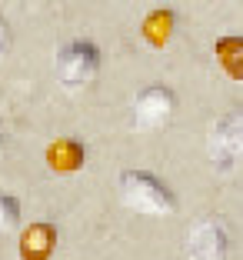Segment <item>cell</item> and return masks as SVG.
<instances>
[{
  "label": "cell",
  "mask_w": 243,
  "mask_h": 260,
  "mask_svg": "<svg viewBox=\"0 0 243 260\" xmlns=\"http://www.w3.org/2000/svg\"><path fill=\"white\" fill-rule=\"evenodd\" d=\"M117 190H120L123 207H130L133 214L144 217H167L177 210V197L160 177L147 174V170H123L117 177Z\"/></svg>",
  "instance_id": "cell-1"
},
{
  "label": "cell",
  "mask_w": 243,
  "mask_h": 260,
  "mask_svg": "<svg viewBox=\"0 0 243 260\" xmlns=\"http://www.w3.org/2000/svg\"><path fill=\"white\" fill-rule=\"evenodd\" d=\"M100 63L103 54L93 40H70L57 54V80L63 84V90H84L97 80Z\"/></svg>",
  "instance_id": "cell-2"
},
{
  "label": "cell",
  "mask_w": 243,
  "mask_h": 260,
  "mask_svg": "<svg viewBox=\"0 0 243 260\" xmlns=\"http://www.w3.org/2000/svg\"><path fill=\"white\" fill-rule=\"evenodd\" d=\"M240 134H243L240 110H227L223 117H217L210 134H206V153L220 174H230L240 160Z\"/></svg>",
  "instance_id": "cell-3"
},
{
  "label": "cell",
  "mask_w": 243,
  "mask_h": 260,
  "mask_svg": "<svg viewBox=\"0 0 243 260\" xmlns=\"http://www.w3.org/2000/svg\"><path fill=\"white\" fill-rule=\"evenodd\" d=\"M177 114V93L167 84H150L133 97V127L137 130H160Z\"/></svg>",
  "instance_id": "cell-4"
},
{
  "label": "cell",
  "mask_w": 243,
  "mask_h": 260,
  "mask_svg": "<svg viewBox=\"0 0 243 260\" xmlns=\"http://www.w3.org/2000/svg\"><path fill=\"white\" fill-rule=\"evenodd\" d=\"M187 260H230V234L220 217H203L190 230Z\"/></svg>",
  "instance_id": "cell-5"
},
{
  "label": "cell",
  "mask_w": 243,
  "mask_h": 260,
  "mask_svg": "<svg viewBox=\"0 0 243 260\" xmlns=\"http://www.w3.org/2000/svg\"><path fill=\"white\" fill-rule=\"evenodd\" d=\"M53 250H57V227L47 220H37V223H27L20 234V260H50Z\"/></svg>",
  "instance_id": "cell-6"
},
{
  "label": "cell",
  "mask_w": 243,
  "mask_h": 260,
  "mask_svg": "<svg viewBox=\"0 0 243 260\" xmlns=\"http://www.w3.org/2000/svg\"><path fill=\"white\" fill-rule=\"evenodd\" d=\"M87 160V147L77 137H57L47 147V167L57 174H77Z\"/></svg>",
  "instance_id": "cell-7"
},
{
  "label": "cell",
  "mask_w": 243,
  "mask_h": 260,
  "mask_svg": "<svg viewBox=\"0 0 243 260\" xmlns=\"http://www.w3.org/2000/svg\"><path fill=\"white\" fill-rule=\"evenodd\" d=\"M173 30H177V14L170 7H160V10H153V14H147L144 40L150 47H167L170 37H173Z\"/></svg>",
  "instance_id": "cell-8"
},
{
  "label": "cell",
  "mask_w": 243,
  "mask_h": 260,
  "mask_svg": "<svg viewBox=\"0 0 243 260\" xmlns=\"http://www.w3.org/2000/svg\"><path fill=\"white\" fill-rule=\"evenodd\" d=\"M217 60H220V67H223V74L227 77H233V80H243V40L240 37H220L217 40Z\"/></svg>",
  "instance_id": "cell-9"
},
{
  "label": "cell",
  "mask_w": 243,
  "mask_h": 260,
  "mask_svg": "<svg viewBox=\"0 0 243 260\" xmlns=\"http://www.w3.org/2000/svg\"><path fill=\"white\" fill-rule=\"evenodd\" d=\"M20 223V200L14 193H0V237Z\"/></svg>",
  "instance_id": "cell-10"
},
{
  "label": "cell",
  "mask_w": 243,
  "mask_h": 260,
  "mask_svg": "<svg viewBox=\"0 0 243 260\" xmlns=\"http://www.w3.org/2000/svg\"><path fill=\"white\" fill-rule=\"evenodd\" d=\"M7 47H10V34H7V27H4V20H0V60L7 57Z\"/></svg>",
  "instance_id": "cell-11"
},
{
  "label": "cell",
  "mask_w": 243,
  "mask_h": 260,
  "mask_svg": "<svg viewBox=\"0 0 243 260\" xmlns=\"http://www.w3.org/2000/svg\"><path fill=\"white\" fill-rule=\"evenodd\" d=\"M0 150H4V127H0Z\"/></svg>",
  "instance_id": "cell-12"
}]
</instances>
